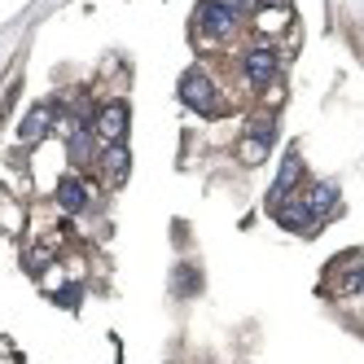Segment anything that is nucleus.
Wrapping results in <instances>:
<instances>
[{
    "mask_svg": "<svg viewBox=\"0 0 364 364\" xmlns=\"http://www.w3.org/2000/svg\"><path fill=\"white\" fill-rule=\"evenodd\" d=\"M193 31L206 36V40H228L232 31H237V18H232L228 9H220L215 0H202L198 14H193Z\"/></svg>",
    "mask_w": 364,
    "mask_h": 364,
    "instance_id": "1",
    "label": "nucleus"
},
{
    "mask_svg": "<svg viewBox=\"0 0 364 364\" xmlns=\"http://www.w3.org/2000/svg\"><path fill=\"white\" fill-rule=\"evenodd\" d=\"M106 167H110V176H123L127 171V149L123 145H110L106 149Z\"/></svg>",
    "mask_w": 364,
    "mask_h": 364,
    "instance_id": "11",
    "label": "nucleus"
},
{
    "mask_svg": "<svg viewBox=\"0 0 364 364\" xmlns=\"http://www.w3.org/2000/svg\"><path fill=\"white\" fill-rule=\"evenodd\" d=\"M70 159H75V163H88V159H92V136L80 132V127L70 132Z\"/></svg>",
    "mask_w": 364,
    "mask_h": 364,
    "instance_id": "9",
    "label": "nucleus"
},
{
    "mask_svg": "<svg viewBox=\"0 0 364 364\" xmlns=\"http://www.w3.org/2000/svg\"><path fill=\"white\" fill-rule=\"evenodd\" d=\"M220 9H228L232 18H250L255 9H259V0H215Z\"/></svg>",
    "mask_w": 364,
    "mask_h": 364,
    "instance_id": "10",
    "label": "nucleus"
},
{
    "mask_svg": "<svg viewBox=\"0 0 364 364\" xmlns=\"http://www.w3.org/2000/svg\"><path fill=\"white\" fill-rule=\"evenodd\" d=\"M303 198H307V206H311V215H316V220H321V215L329 211V206L338 202V189L329 185V180H321V185H311V189H307Z\"/></svg>",
    "mask_w": 364,
    "mask_h": 364,
    "instance_id": "6",
    "label": "nucleus"
},
{
    "mask_svg": "<svg viewBox=\"0 0 364 364\" xmlns=\"http://www.w3.org/2000/svg\"><path fill=\"white\" fill-rule=\"evenodd\" d=\"M58 202L66 206V211H84V202H88V189L80 185L75 176H66L62 185H58Z\"/></svg>",
    "mask_w": 364,
    "mask_h": 364,
    "instance_id": "7",
    "label": "nucleus"
},
{
    "mask_svg": "<svg viewBox=\"0 0 364 364\" xmlns=\"http://www.w3.org/2000/svg\"><path fill=\"white\" fill-rule=\"evenodd\" d=\"M264 154H268V145L259 141V136H250V141L242 145V159H246V163H259V159H264Z\"/></svg>",
    "mask_w": 364,
    "mask_h": 364,
    "instance_id": "12",
    "label": "nucleus"
},
{
    "mask_svg": "<svg viewBox=\"0 0 364 364\" xmlns=\"http://www.w3.org/2000/svg\"><path fill=\"white\" fill-rule=\"evenodd\" d=\"M272 206V215H277V224H285V228H299V232H316V215H311V206H307V198L303 193H294V198H281V202H268Z\"/></svg>",
    "mask_w": 364,
    "mask_h": 364,
    "instance_id": "3",
    "label": "nucleus"
},
{
    "mask_svg": "<svg viewBox=\"0 0 364 364\" xmlns=\"http://www.w3.org/2000/svg\"><path fill=\"white\" fill-rule=\"evenodd\" d=\"M264 5H272V9H285V5H290V0H264Z\"/></svg>",
    "mask_w": 364,
    "mask_h": 364,
    "instance_id": "13",
    "label": "nucleus"
},
{
    "mask_svg": "<svg viewBox=\"0 0 364 364\" xmlns=\"http://www.w3.org/2000/svg\"><path fill=\"white\" fill-rule=\"evenodd\" d=\"M44 127H48V110H31V114H27V123L18 127V136H22V141H36Z\"/></svg>",
    "mask_w": 364,
    "mask_h": 364,
    "instance_id": "8",
    "label": "nucleus"
},
{
    "mask_svg": "<svg viewBox=\"0 0 364 364\" xmlns=\"http://www.w3.org/2000/svg\"><path fill=\"white\" fill-rule=\"evenodd\" d=\"M180 97H185L189 110H198V114H215V84H211V75L189 70L185 80H180Z\"/></svg>",
    "mask_w": 364,
    "mask_h": 364,
    "instance_id": "2",
    "label": "nucleus"
},
{
    "mask_svg": "<svg viewBox=\"0 0 364 364\" xmlns=\"http://www.w3.org/2000/svg\"><path fill=\"white\" fill-rule=\"evenodd\" d=\"M123 136H127V106L123 101H110V106L97 114V141L123 145Z\"/></svg>",
    "mask_w": 364,
    "mask_h": 364,
    "instance_id": "4",
    "label": "nucleus"
},
{
    "mask_svg": "<svg viewBox=\"0 0 364 364\" xmlns=\"http://www.w3.org/2000/svg\"><path fill=\"white\" fill-rule=\"evenodd\" d=\"M242 70H246V84H272L277 80V53L272 48H250Z\"/></svg>",
    "mask_w": 364,
    "mask_h": 364,
    "instance_id": "5",
    "label": "nucleus"
}]
</instances>
